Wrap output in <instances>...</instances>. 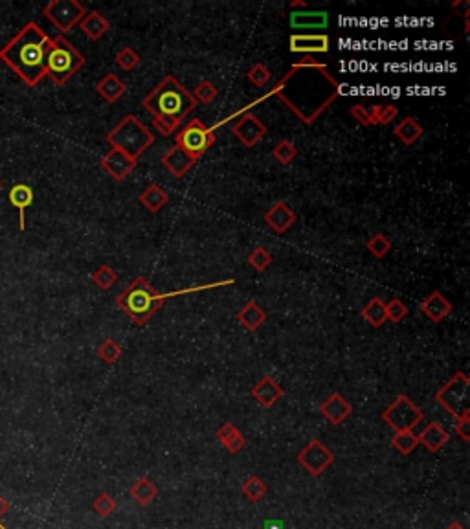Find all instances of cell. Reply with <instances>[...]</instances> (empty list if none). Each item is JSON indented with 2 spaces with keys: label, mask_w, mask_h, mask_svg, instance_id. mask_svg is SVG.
I'll list each match as a JSON object with an SVG mask.
<instances>
[{
  "label": "cell",
  "mask_w": 470,
  "mask_h": 529,
  "mask_svg": "<svg viewBox=\"0 0 470 529\" xmlns=\"http://www.w3.org/2000/svg\"><path fill=\"white\" fill-rule=\"evenodd\" d=\"M338 94L340 83L329 68L313 56H305L292 65L291 70L268 92V96L285 103L305 125H313L320 114L331 107Z\"/></svg>",
  "instance_id": "6da1fadb"
},
{
  "label": "cell",
  "mask_w": 470,
  "mask_h": 529,
  "mask_svg": "<svg viewBox=\"0 0 470 529\" xmlns=\"http://www.w3.org/2000/svg\"><path fill=\"white\" fill-rule=\"evenodd\" d=\"M48 33L37 24L26 22L14 39L0 48V61L14 70L30 88L46 78V52L50 46Z\"/></svg>",
  "instance_id": "7a4b0ae2"
},
{
  "label": "cell",
  "mask_w": 470,
  "mask_h": 529,
  "mask_svg": "<svg viewBox=\"0 0 470 529\" xmlns=\"http://www.w3.org/2000/svg\"><path fill=\"white\" fill-rule=\"evenodd\" d=\"M145 110L155 116L152 123L164 136H171L187 114L199 103L174 75H166L142 101Z\"/></svg>",
  "instance_id": "3957f363"
},
{
  "label": "cell",
  "mask_w": 470,
  "mask_h": 529,
  "mask_svg": "<svg viewBox=\"0 0 470 529\" xmlns=\"http://www.w3.org/2000/svg\"><path fill=\"white\" fill-rule=\"evenodd\" d=\"M162 302H164V296H160L157 289L142 276L127 285L116 298V305L136 325H144L147 320H151L152 315L160 309Z\"/></svg>",
  "instance_id": "277c9868"
},
{
  "label": "cell",
  "mask_w": 470,
  "mask_h": 529,
  "mask_svg": "<svg viewBox=\"0 0 470 529\" xmlns=\"http://www.w3.org/2000/svg\"><path fill=\"white\" fill-rule=\"evenodd\" d=\"M85 66V56L65 36L50 39L46 52V78L57 87H63Z\"/></svg>",
  "instance_id": "5b68a950"
},
{
  "label": "cell",
  "mask_w": 470,
  "mask_h": 529,
  "mask_svg": "<svg viewBox=\"0 0 470 529\" xmlns=\"http://www.w3.org/2000/svg\"><path fill=\"white\" fill-rule=\"evenodd\" d=\"M107 142L113 149H120L131 158L138 160L152 145L155 135L136 116L129 114L107 135Z\"/></svg>",
  "instance_id": "8992f818"
},
{
  "label": "cell",
  "mask_w": 470,
  "mask_h": 529,
  "mask_svg": "<svg viewBox=\"0 0 470 529\" xmlns=\"http://www.w3.org/2000/svg\"><path fill=\"white\" fill-rule=\"evenodd\" d=\"M469 389L470 379L466 373L459 372L450 379L443 388L436 394V401L439 402L444 410L449 412L452 417H461L469 414Z\"/></svg>",
  "instance_id": "52a82bcc"
},
{
  "label": "cell",
  "mask_w": 470,
  "mask_h": 529,
  "mask_svg": "<svg viewBox=\"0 0 470 529\" xmlns=\"http://www.w3.org/2000/svg\"><path fill=\"white\" fill-rule=\"evenodd\" d=\"M215 144V132L212 127H206L201 120H192L186 123L179 132H177V140L174 145L186 151L189 157L199 158Z\"/></svg>",
  "instance_id": "ba28073f"
},
{
  "label": "cell",
  "mask_w": 470,
  "mask_h": 529,
  "mask_svg": "<svg viewBox=\"0 0 470 529\" xmlns=\"http://www.w3.org/2000/svg\"><path fill=\"white\" fill-rule=\"evenodd\" d=\"M382 419L392 426L395 432H412V430L424 419L421 408L412 402L406 395H399L395 401L382 412Z\"/></svg>",
  "instance_id": "9c48e42d"
},
{
  "label": "cell",
  "mask_w": 470,
  "mask_h": 529,
  "mask_svg": "<svg viewBox=\"0 0 470 529\" xmlns=\"http://www.w3.org/2000/svg\"><path fill=\"white\" fill-rule=\"evenodd\" d=\"M43 14L61 33H68L87 15V9L78 0H50Z\"/></svg>",
  "instance_id": "30bf717a"
},
{
  "label": "cell",
  "mask_w": 470,
  "mask_h": 529,
  "mask_svg": "<svg viewBox=\"0 0 470 529\" xmlns=\"http://www.w3.org/2000/svg\"><path fill=\"white\" fill-rule=\"evenodd\" d=\"M298 461L307 473L313 474V476H320V474H323V471L331 467L335 456L320 439H313L298 454Z\"/></svg>",
  "instance_id": "8fae6325"
},
{
  "label": "cell",
  "mask_w": 470,
  "mask_h": 529,
  "mask_svg": "<svg viewBox=\"0 0 470 529\" xmlns=\"http://www.w3.org/2000/svg\"><path fill=\"white\" fill-rule=\"evenodd\" d=\"M234 136L244 147H256L259 142L263 140L268 132L265 123L257 118L256 114H244L239 122L235 123L234 129H231Z\"/></svg>",
  "instance_id": "7c38bea8"
},
{
  "label": "cell",
  "mask_w": 470,
  "mask_h": 529,
  "mask_svg": "<svg viewBox=\"0 0 470 529\" xmlns=\"http://www.w3.org/2000/svg\"><path fill=\"white\" fill-rule=\"evenodd\" d=\"M136 162L138 160L131 158L129 154L120 151V149H110L109 153L101 158L100 166L107 175L113 177L118 182H122V180H125L127 177L131 175L132 169L136 167Z\"/></svg>",
  "instance_id": "4fadbf2b"
},
{
  "label": "cell",
  "mask_w": 470,
  "mask_h": 529,
  "mask_svg": "<svg viewBox=\"0 0 470 529\" xmlns=\"http://www.w3.org/2000/svg\"><path fill=\"white\" fill-rule=\"evenodd\" d=\"M288 48L292 53H305V56H313V53H327L331 50V39L325 33H294L288 39Z\"/></svg>",
  "instance_id": "5bb4252c"
},
{
  "label": "cell",
  "mask_w": 470,
  "mask_h": 529,
  "mask_svg": "<svg viewBox=\"0 0 470 529\" xmlns=\"http://www.w3.org/2000/svg\"><path fill=\"white\" fill-rule=\"evenodd\" d=\"M296 219L298 215L294 214V210L283 201L276 202V204L265 214V223L268 224L276 234H279V236L288 232V230L294 226Z\"/></svg>",
  "instance_id": "9a60e30c"
},
{
  "label": "cell",
  "mask_w": 470,
  "mask_h": 529,
  "mask_svg": "<svg viewBox=\"0 0 470 529\" xmlns=\"http://www.w3.org/2000/svg\"><path fill=\"white\" fill-rule=\"evenodd\" d=\"M252 395L261 407L272 408L279 399L283 397L285 392L274 377L265 375L263 379H259V382L252 388Z\"/></svg>",
  "instance_id": "2e32d148"
},
{
  "label": "cell",
  "mask_w": 470,
  "mask_h": 529,
  "mask_svg": "<svg viewBox=\"0 0 470 529\" xmlns=\"http://www.w3.org/2000/svg\"><path fill=\"white\" fill-rule=\"evenodd\" d=\"M8 199L11 206H15V210L19 211V230L24 232L26 230V210L35 199L33 189L28 184H15L14 188L9 189Z\"/></svg>",
  "instance_id": "e0dca14e"
},
{
  "label": "cell",
  "mask_w": 470,
  "mask_h": 529,
  "mask_svg": "<svg viewBox=\"0 0 470 529\" xmlns=\"http://www.w3.org/2000/svg\"><path fill=\"white\" fill-rule=\"evenodd\" d=\"M320 412H322V416L325 417L329 423L335 424V426H340V424L344 423V421L351 416L352 407L349 404L348 399H345L344 395L333 394L331 397L327 399L322 407H320Z\"/></svg>",
  "instance_id": "ac0fdd59"
},
{
  "label": "cell",
  "mask_w": 470,
  "mask_h": 529,
  "mask_svg": "<svg viewBox=\"0 0 470 529\" xmlns=\"http://www.w3.org/2000/svg\"><path fill=\"white\" fill-rule=\"evenodd\" d=\"M195 162H197V158L189 157L186 151H182V149L177 147V145H174V147H171L169 151H167V153L162 157V164H164V167L169 171L171 175L177 177V179H182V177H186L187 171L195 166Z\"/></svg>",
  "instance_id": "d6986e66"
},
{
  "label": "cell",
  "mask_w": 470,
  "mask_h": 529,
  "mask_svg": "<svg viewBox=\"0 0 470 529\" xmlns=\"http://www.w3.org/2000/svg\"><path fill=\"white\" fill-rule=\"evenodd\" d=\"M421 310L422 315L427 316L430 322L441 324V320H444L450 313H452V303H450L439 290H436V293H432L430 296L421 303Z\"/></svg>",
  "instance_id": "ffe728a7"
},
{
  "label": "cell",
  "mask_w": 470,
  "mask_h": 529,
  "mask_svg": "<svg viewBox=\"0 0 470 529\" xmlns=\"http://www.w3.org/2000/svg\"><path fill=\"white\" fill-rule=\"evenodd\" d=\"M327 24H329V15L325 11H313L305 8V11L291 14V26L296 30H323Z\"/></svg>",
  "instance_id": "44dd1931"
},
{
  "label": "cell",
  "mask_w": 470,
  "mask_h": 529,
  "mask_svg": "<svg viewBox=\"0 0 470 529\" xmlns=\"http://www.w3.org/2000/svg\"><path fill=\"white\" fill-rule=\"evenodd\" d=\"M79 28L83 31L85 36L88 37L90 41H100L101 37L110 30V22L107 21V17L100 14V11H88L81 22H79Z\"/></svg>",
  "instance_id": "7402d4cb"
},
{
  "label": "cell",
  "mask_w": 470,
  "mask_h": 529,
  "mask_svg": "<svg viewBox=\"0 0 470 529\" xmlns=\"http://www.w3.org/2000/svg\"><path fill=\"white\" fill-rule=\"evenodd\" d=\"M417 438L419 445L427 446L430 452H439L441 449L446 445V441H449V432H446L437 421H432L427 429L419 434Z\"/></svg>",
  "instance_id": "603a6c76"
},
{
  "label": "cell",
  "mask_w": 470,
  "mask_h": 529,
  "mask_svg": "<svg viewBox=\"0 0 470 529\" xmlns=\"http://www.w3.org/2000/svg\"><path fill=\"white\" fill-rule=\"evenodd\" d=\"M138 201L142 202L144 208H147L151 214H158L162 208H166L169 202V193L162 188L160 184H149L144 192L140 193Z\"/></svg>",
  "instance_id": "cb8c5ba5"
},
{
  "label": "cell",
  "mask_w": 470,
  "mask_h": 529,
  "mask_svg": "<svg viewBox=\"0 0 470 529\" xmlns=\"http://www.w3.org/2000/svg\"><path fill=\"white\" fill-rule=\"evenodd\" d=\"M266 313L257 302H249L237 313V320L246 331H257L266 322Z\"/></svg>",
  "instance_id": "d4e9b609"
},
{
  "label": "cell",
  "mask_w": 470,
  "mask_h": 529,
  "mask_svg": "<svg viewBox=\"0 0 470 529\" xmlns=\"http://www.w3.org/2000/svg\"><path fill=\"white\" fill-rule=\"evenodd\" d=\"M96 92L107 103H116L127 92V85L116 74H107L101 81H98Z\"/></svg>",
  "instance_id": "484cf974"
},
{
  "label": "cell",
  "mask_w": 470,
  "mask_h": 529,
  "mask_svg": "<svg viewBox=\"0 0 470 529\" xmlns=\"http://www.w3.org/2000/svg\"><path fill=\"white\" fill-rule=\"evenodd\" d=\"M215 438H217L222 445L226 446L231 454H239L244 449V445H246V439H244V436L241 434V430L231 423L222 424L221 429L215 432Z\"/></svg>",
  "instance_id": "4316f807"
},
{
  "label": "cell",
  "mask_w": 470,
  "mask_h": 529,
  "mask_svg": "<svg viewBox=\"0 0 470 529\" xmlns=\"http://www.w3.org/2000/svg\"><path fill=\"white\" fill-rule=\"evenodd\" d=\"M393 132H395L397 138H399L404 145H414L422 136L424 129H422V125L415 118H404L402 122L397 123V127Z\"/></svg>",
  "instance_id": "83f0119b"
},
{
  "label": "cell",
  "mask_w": 470,
  "mask_h": 529,
  "mask_svg": "<svg viewBox=\"0 0 470 529\" xmlns=\"http://www.w3.org/2000/svg\"><path fill=\"white\" fill-rule=\"evenodd\" d=\"M360 315L371 328H380V325H384L387 322L386 302H382L380 298H373V300L360 310Z\"/></svg>",
  "instance_id": "f1b7e54d"
},
{
  "label": "cell",
  "mask_w": 470,
  "mask_h": 529,
  "mask_svg": "<svg viewBox=\"0 0 470 529\" xmlns=\"http://www.w3.org/2000/svg\"><path fill=\"white\" fill-rule=\"evenodd\" d=\"M131 496L140 506H149L158 496V489L147 476L138 478L131 487Z\"/></svg>",
  "instance_id": "f546056e"
},
{
  "label": "cell",
  "mask_w": 470,
  "mask_h": 529,
  "mask_svg": "<svg viewBox=\"0 0 470 529\" xmlns=\"http://www.w3.org/2000/svg\"><path fill=\"white\" fill-rule=\"evenodd\" d=\"M392 445L397 452L408 456L419 446V438L414 432H395L392 439Z\"/></svg>",
  "instance_id": "4dcf8cb0"
},
{
  "label": "cell",
  "mask_w": 470,
  "mask_h": 529,
  "mask_svg": "<svg viewBox=\"0 0 470 529\" xmlns=\"http://www.w3.org/2000/svg\"><path fill=\"white\" fill-rule=\"evenodd\" d=\"M241 491H243L244 498H249L250 502H259V500H261L266 494L268 487H266V483L261 480V478L250 476L249 480L243 483Z\"/></svg>",
  "instance_id": "1f68e13d"
},
{
  "label": "cell",
  "mask_w": 470,
  "mask_h": 529,
  "mask_svg": "<svg viewBox=\"0 0 470 529\" xmlns=\"http://www.w3.org/2000/svg\"><path fill=\"white\" fill-rule=\"evenodd\" d=\"M92 281L96 285L100 290H109L114 283L118 281V274L114 268H110L109 265H101L96 271L92 272Z\"/></svg>",
  "instance_id": "d6a6232c"
},
{
  "label": "cell",
  "mask_w": 470,
  "mask_h": 529,
  "mask_svg": "<svg viewBox=\"0 0 470 529\" xmlns=\"http://www.w3.org/2000/svg\"><path fill=\"white\" fill-rule=\"evenodd\" d=\"M246 261H249V265L254 268V271L263 272V271H266L270 265H272L274 258H272V254H270L268 250L263 248V246H257V248H254L252 252H250Z\"/></svg>",
  "instance_id": "836d02e7"
},
{
  "label": "cell",
  "mask_w": 470,
  "mask_h": 529,
  "mask_svg": "<svg viewBox=\"0 0 470 529\" xmlns=\"http://www.w3.org/2000/svg\"><path fill=\"white\" fill-rule=\"evenodd\" d=\"M272 157H274L279 164L288 166V164L294 162V158L298 157V147L292 144L291 140H281L274 149H272Z\"/></svg>",
  "instance_id": "e575fe53"
},
{
  "label": "cell",
  "mask_w": 470,
  "mask_h": 529,
  "mask_svg": "<svg viewBox=\"0 0 470 529\" xmlns=\"http://www.w3.org/2000/svg\"><path fill=\"white\" fill-rule=\"evenodd\" d=\"M366 248L370 250L373 258L382 259L386 258L387 252L392 250V241L387 239L384 234H375V236L366 243Z\"/></svg>",
  "instance_id": "d590c367"
},
{
  "label": "cell",
  "mask_w": 470,
  "mask_h": 529,
  "mask_svg": "<svg viewBox=\"0 0 470 529\" xmlns=\"http://www.w3.org/2000/svg\"><path fill=\"white\" fill-rule=\"evenodd\" d=\"M217 94H219V88L215 87L209 79H202L201 83L195 87L192 96L195 98L197 103H204V105H208V103H212V101L217 98Z\"/></svg>",
  "instance_id": "8d00e7d4"
},
{
  "label": "cell",
  "mask_w": 470,
  "mask_h": 529,
  "mask_svg": "<svg viewBox=\"0 0 470 529\" xmlns=\"http://www.w3.org/2000/svg\"><path fill=\"white\" fill-rule=\"evenodd\" d=\"M246 79H249L254 87L263 88L272 81V72H270V68H266L263 63H256V65L249 70V74H246Z\"/></svg>",
  "instance_id": "74e56055"
},
{
  "label": "cell",
  "mask_w": 470,
  "mask_h": 529,
  "mask_svg": "<svg viewBox=\"0 0 470 529\" xmlns=\"http://www.w3.org/2000/svg\"><path fill=\"white\" fill-rule=\"evenodd\" d=\"M371 118H373V125H387L397 118V107L395 105H375L370 109Z\"/></svg>",
  "instance_id": "f35d334b"
},
{
  "label": "cell",
  "mask_w": 470,
  "mask_h": 529,
  "mask_svg": "<svg viewBox=\"0 0 470 529\" xmlns=\"http://www.w3.org/2000/svg\"><path fill=\"white\" fill-rule=\"evenodd\" d=\"M114 61H116V65L120 66L122 70L131 72L132 68H136V66L140 65V61H142V59H140V53L136 52V50L125 46V48H122L120 52L116 53V59H114Z\"/></svg>",
  "instance_id": "ab89813d"
},
{
  "label": "cell",
  "mask_w": 470,
  "mask_h": 529,
  "mask_svg": "<svg viewBox=\"0 0 470 529\" xmlns=\"http://www.w3.org/2000/svg\"><path fill=\"white\" fill-rule=\"evenodd\" d=\"M98 355H100V359L103 360V362L114 364L120 357H122V347L118 346L113 338H107V340L98 347Z\"/></svg>",
  "instance_id": "60d3db41"
},
{
  "label": "cell",
  "mask_w": 470,
  "mask_h": 529,
  "mask_svg": "<svg viewBox=\"0 0 470 529\" xmlns=\"http://www.w3.org/2000/svg\"><path fill=\"white\" fill-rule=\"evenodd\" d=\"M386 315L387 320H392L395 324H401L402 320L408 316V307L399 300V298H393L390 302L386 303Z\"/></svg>",
  "instance_id": "b9f144b4"
},
{
  "label": "cell",
  "mask_w": 470,
  "mask_h": 529,
  "mask_svg": "<svg viewBox=\"0 0 470 529\" xmlns=\"http://www.w3.org/2000/svg\"><path fill=\"white\" fill-rule=\"evenodd\" d=\"M92 509L105 518V516L113 515L114 509H116V502H114V498L110 496V494L101 493L100 496L92 502Z\"/></svg>",
  "instance_id": "7bdbcfd3"
},
{
  "label": "cell",
  "mask_w": 470,
  "mask_h": 529,
  "mask_svg": "<svg viewBox=\"0 0 470 529\" xmlns=\"http://www.w3.org/2000/svg\"><path fill=\"white\" fill-rule=\"evenodd\" d=\"M351 114L352 118H357L358 123H362V125H366V127H371V125H373V118H371L370 109H366L364 105H352Z\"/></svg>",
  "instance_id": "ee69618b"
},
{
  "label": "cell",
  "mask_w": 470,
  "mask_h": 529,
  "mask_svg": "<svg viewBox=\"0 0 470 529\" xmlns=\"http://www.w3.org/2000/svg\"><path fill=\"white\" fill-rule=\"evenodd\" d=\"M456 432L463 438V441H469L470 439V412L465 416L457 417L456 419Z\"/></svg>",
  "instance_id": "f6af8a7d"
},
{
  "label": "cell",
  "mask_w": 470,
  "mask_h": 529,
  "mask_svg": "<svg viewBox=\"0 0 470 529\" xmlns=\"http://www.w3.org/2000/svg\"><path fill=\"white\" fill-rule=\"evenodd\" d=\"M261 529H287L283 520H279V518H270V520L263 522Z\"/></svg>",
  "instance_id": "bcb514c9"
},
{
  "label": "cell",
  "mask_w": 470,
  "mask_h": 529,
  "mask_svg": "<svg viewBox=\"0 0 470 529\" xmlns=\"http://www.w3.org/2000/svg\"><path fill=\"white\" fill-rule=\"evenodd\" d=\"M8 511H9V503L6 502L2 496H0V529H6V525L2 524V518H4L6 513H8Z\"/></svg>",
  "instance_id": "7dc6e473"
},
{
  "label": "cell",
  "mask_w": 470,
  "mask_h": 529,
  "mask_svg": "<svg viewBox=\"0 0 470 529\" xmlns=\"http://www.w3.org/2000/svg\"><path fill=\"white\" fill-rule=\"evenodd\" d=\"M446 529H465V528H463V525L459 524V522H452V524H450Z\"/></svg>",
  "instance_id": "c3c4849f"
},
{
  "label": "cell",
  "mask_w": 470,
  "mask_h": 529,
  "mask_svg": "<svg viewBox=\"0 0 470 529\" xmlns=\"http://www.w3.org/2000/svg\"><path fill=\"white\" fill-rule=\"evenodd\" d=\"M0 188H2V180H0Z\"/></svg>",
  "instance_id": "681fc988"
}]
</instances>
